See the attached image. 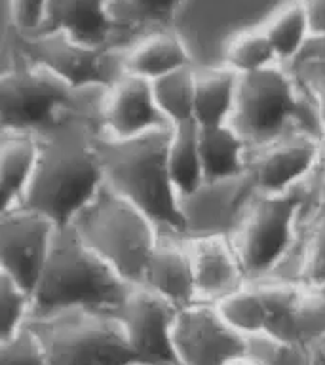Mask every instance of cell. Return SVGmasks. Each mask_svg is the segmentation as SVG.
<instances>
[{
  "mask_svg": "<svg viewBox=\"0 0 325 365\" xmlns=\"http://www.w3.org/2000/svg\"><path fill=\"white\" fill-rule=\"evenodd\" d=\"M71 227L130 285L141 284L148 257L162 234L150 217L107 185Z\"/></svg>",
  "mask_w": 325,
  "mask_h": 365,
  "instance_id": "6",
  "label": "cell"
},
{
  "mask_svg": "<svg viewBox=\"0 0 325 365\" xmlns=\"http://www.w3.org/2000/svg\"><path fill=\"white\" fill-rule=\"evenodd\" d=\"M50 0H8V27L17 34L38 33Z\"/></svg>",
  "mask_w": 325,
  "mask_h": 365,
  "instance_id": "35",
  "label": "cell"
},
{
  "mask_svg": "<svg viewBox=\"0 0 325 365\" xmlns=\"http://www.w3.org/2000/svg\"><path fill=\"white\" fill-rule=\"evenodd\" d=\"M171 128L135 139H99L105 182L154 221L162 234L187 236L181 196L167 168Z\"/></svg>",
  "mask_w": 325,
  "mask_h": 365,
  "instance_id": "2",
  "label": "cell"
},
{
  "mask_svg": "<svg viewBox=\"0 0 325 365\" xmlns=\"http://www.w3.org/2000/svg\"><path fill=\"white\" fill-rule=\"evenodd\" d=\"M38 33H63L96 48H122L108 0H50Z\"/></svg>",
  "mask_w": 325,
  "mask_h": 365,
  "instance_id": "17",
  "label": "cell"
},
{
  "mask_svg": "<svg viewBox=\"0 0 325 365\" xmlns=\"http://www.w3.org/2000/svg\"><path fill=\"white\" fill-rule=\"evenodd\" d=\"M314 179V177H312ZM312 202V181L284 194H257L232 242L249 282L272 278L301 244Z\"/></svg>",
  "mask_w": 325,
  "mask_h": 365,
  "instance_id": "5",
  "label": "cell"
},
{
  "mask_svg": "<svg viewBox=\"0 0 325 365\" xmlns=\"http://www.w3.org/2000/svg\"><path fill=\"white\" fill-rule=\"evenodd\" d=\"M222 65L239 76H249L276 65H282L262 27L247 29L234 34L222 50Z\"/></svg>",
  "mask_w": 325,
  "mask_h": 365,
  "instance_id": "25",
  "label": "cell"
},
{
  "mask_svg": "<svg viewBox=\"0 0 325 365\" xmlns=\"http://www.w3.org/2000/svg\"><path fill=\"white\" fill-rule=\"evenodd\" d=\"M247 352L261 365H314L310 348L268 333L249 336Z\"/></svg>",
  "mask_w": 325,
  "mask_h": 365,
  "instance_id": "31",
  "label": "cell"
},
{
  "mask_svg": "<svg viewBox=\"0 0 325 365\" xmlns=\"http://www.w3.org/2000/svg\"><path fill=\"white\" fill-rule=\"evenodd\" d=\"M200 153L205 181H228L244 177L251 147L232 124L200 128Z\"/></svg>",
  "mask_w": 325,
  "mask_h": 365,
  "instance_id": "22",
  "label": "cell"
},
{
  "mask_svg": "<svg viewBox=\"0 0 325 365\" xmlns=\"http://www.w3.org/2000/svg\"><path fill=\"white\" fill-rule=\"evenodd\" d=\"M101 93L38 135V170L25 205L48 215L59 228L71 227L107 185L99 153Z\"/></svg>",
  "mask_w": 325,
  "mask_h": 365,
  "instance_id": "1",
  "label": "cell"
},
{
  "mask_svg": "<svg viewBox=\"0 0 325 365\" xmlns=\"http://www.w3.org/2000/svg\"><path fill=\"white\" fill-rule=\"evenodd\" d=\"M319 291H321V293H324V295H325V285H321V287H319Z\"/></svg>",
  "mask_w": 325,
  "mask_h": 365,
  "instance_id": "41",
  "label": "cell"
},
{
  "mask_svg": "<svg viewBox=\"0 0 325 365\" xmlns=\"http://www.w3.org/2000/svg\"><path fill=\"white\" fill-rule=\"evenodd\" d=\"M324 154V137L295 133L251 148L245 175L257 194H284L312 181Z\"/></svg>",
  "mask_w": 325,
  "mask_h": 365,
  "instance_id": "11",
  "label": "cell"
},
{
  "mask_svg": "<svg viewBox=\"0 0 325 365\" xmlns=\"http://www.w3.org/2000/svg\"><path fill=\"white\" fill-rule=\"evenodd\" d=\"M295 259L296 276L304 287L325 285V211L304 222Z\"/></svg>",
  "mask_w": 325,
  "mask_h": 365,
  "instance_id": "29",
  "label": "cell"
},
{
  "mask_svg": "<svg viewBox=\"0 0 325 365\" xmlns=\"http://www.w3.org/2000/svg\"><path fill=\"white\" fill-rule=\"evenodd\" d=\"M261 27L264 29L279 63L285 67L295 65L314 38L302 0H289L274 11Z\"/></svg>",
  "mask_w": 325,
  "mask_h": 365,
  "instance_id": "23",
  "label": "cell"
},
{
  "mask_svg": "<svg viewBox=\"0 0 325 365\" xmlns=\"http://www.w3.org/2000/svg\"><path fill=\"white\" fill-rule=\"evenodd\" d=\"M29 325L50 365H128L137 359L116 310L67 308L34 316Z\"/></svg>",
  "mask_w": 325,
  "mask_h": 365,
  "instance_id": "8",
  "label": "cell"
},
{
  "mask_svg": "<svg viewBox=\"0 0 325 365\" xmlns=\"http://www.w3.org/2000/svg\"><path fill=\"white\" fill-rule=\"evenodd\" d=\"M215 307L228 325L245 339L267 333V307L255 282H247Z\"/></svg>",
  "mask_w": 325,
  "mask_h": 365,
  "instance_id": "28",
  "label": "cell"
},
{
  "mask_svg": "<svg viewBox=\"0 0 325 365\" xmlns=\"http://www.w3.org/2000/svg\"><path fill=\"white\" fill-rule=\"evenodd\" d=\"M187 245L192 257L196 302L219 304L249 282L230 236H187Z\"/></svg>",
  "mask_w": 325,
  "mask_h": 365,
  "instance_id": "16",
  "label": "cell"
},
{
  "mask_svg": "<svg viewBox=\"0 0 325 365\" xmlns=\"http://www.w3.org/2000/svg\"><path fill=\"white\" fill-rule=\"evenodd\" d=\"M232 125L251 148L295 133L325 137L301 82L285 65L242 76Z\"/></svg>",
  "mask_w": 325,
  "mask_h": 365,
  "instance_id": "4",
  "label": "cell"
},
{
  "mask_svg": "<svg viewBox=\"0 0 325 365\" xmlns=\"http://www.w3.org/2000/svg\"><path fill=\"white\" fill-rule=\"evenodd\" d=\"M242 76L227 65L196 67V101L194 122L198 128H217L232 124L238 107Z\"/></svg>",
  "mask_w": 325,
  "mask_h": 365,
  "instance_id": "21",
  "label": "cell"
},
{
  "mask_svg": "<svg viewBox=\"0 0 325 365\" xmlns=\"http://www.w3.org/2000/svg\"><path fill=\"white\" fill-rule=\"evenodd\" d=\"M8 48L80 91L107 90L124 74L120 48H96L63 33L17 34L10 31Z\"/></svg>",
  "mask_w": 325,
  "mask_h": 365,
  "instance_id": "9",
  "label": "cell"
},
{
  "mask_svg": "<svg viewBox=\"0 0 325 365\" xmlns=\"http://www.w3.org/2000/svg\"><path fill=\"white\" fill-rule=\"evenodd\" d=\"M120 61L124 74L148 82H156L167 74L196 65L187 44L170 29L135 36L130 44L120 48Z\"/></svg>",
  "mask_w": 325,
  "mask_h": 365,
  "instance_id": "19",
  "label": "cell"
},
{
  "mask_svg": "<svg viewBox=\"0 0 325 365\" xmlns=\"http://www.w3.org/2000/svg\"><path fill=\"white\" fill-rule=\"evenodd\" d=\"M130 287L73 227L59 228L50 259L33 293L34 316L67 308L118 310Z\"/></svg>",
  "mask_w": 325,
  "mask_h": 365,
  "instance_id": "3",
  "label": "cell"
},
{
  "mask_svg": "<svg viewBox=\"0 0 325 365\" xmlns=\"http://www.w3.org/2000/svg\"><path fill=\"white\" fill-rule=\"evenodd\" d=\"M128 365H175V364H154V361H141V359H135Z\"/></svg>",
  "mask_w": 325,
  "mask_h": 365,
  "instance_id": "40",
  "label": "cell"
},
{
  "mask_svg": "<svg viewBox=\"0 0 325 365\" xmlns=\"http://www.w3.org/2000/svg\"><path fill=\"white\" fill-rule=\"evenodd\" d=\"M0 76V131L42 135L103 90L80 91L10 50Z\"/></svg>",
  "mask_w": 325,
  "mask_h": 365,
  "instance_id": "7",
  "label": "cell"
},
{
  "mask_svg": "<svg viewBox=\"0 0 325 365\" xmlns=\"http://www.w3.org/2000/svg\"><path fill=\"white\" fill-rule=\"evenodd\" d=\"M59 225L21 205L0 213V272L34 293L56 244Z\"/></svg>",
  "mask_w": 325,
  "mask_h": 365,
  "instance_id": "10",
  "label": "cell"
},
{
  "mask_svg": "<svg viewBox=\"0 0 325 365\" xmlns=\"http://www.w3.org/2000/svg\"><path fill=\"white\" fill-rule=\"evenodd\" d=\"M0 307H2V329L0 339L10 336L31 324L34 316V297L16 279L0 272Z\"/></svg>",
  "mask_w": 325,
  "mask_h": 365,
  "instance_id": "30",
  "label": "cell"
},
{
  "mask_svg": "<svg viewBox=\"0 0 325 365\" xmlns=\"http://www.w3.org/2000/svg\"><path fill=\"white\" fill-rule=\"evenodd\" d=\"M291 71L301 82L325 131V56H302Z\"/></svg>",
  "mask_w": 325,
  "mask_h": 365,
  "instance_id": "34",
  "label": "cell"
},
{
  "mask_svg": "<svg viewBox=\"0 0 325 365\" xmlns=\"http://www.w3.org/2000/svg\"><path fill=\"white\" fill-rule=\"evenodd\" d=\"M167 168L181 200L196 192L205 182L200 153V128L196 122L171 128L167 143Z\"/></svg>",
  "mask_w": 325,
  "mask_h": 365,
  "instance_id": "24",
  "label": "cell"
},
{
  "mask_svg": "<svg viewBox=\"0 0 325 365\" xmlns=\"http://www.w3.org/2000/svg\"><path fill=\"white\" fill-rule=\"evenodd\" d=\"M40 162V137L25 131H0L2 211L25 205Z\"/></svg>",
  "mask_w": 325,
  "mask_h": 365,
  "instance_id": "20",
  "label": "cell"
},
{
  "mask_svg": "<svg viewBox=\"0 0 325 365\" xmlns=\"http://www.w3.org/2000/svg\"><path fill=\"white\" fill-rule=\"evenodd\" d=\"M225 365H261L259 361H257L253 356H251L247 350L242 354H238V356H234V358H230Z\"/></svg>",
  "mask_w": 325,
  "mask_h": 365,
  "instance_id": "37",
  "label": "cell"
},
{
  "mask_svg": "<svg viewBox=\"0 0 325 365\" xmlns=\"http://www.w3.org/2000/svg\"><path fill=\"white\" fill-rule=\"evenodd\" d=\"M196 67H187L153 82L154 99L165 122L173 125L194 122L196 101Z\"/></svg>",
  "mask_w": 325,
  "mask_h": 365,
  "instance_id": "26",
  "label": "cell"
},
{
  "mask_svg": "<svg viewBox=\"0 0 325 365\" xmlns=\"http://www.w3.org/2000/svg\"><path fill=\"white\" fill-rule=\"evenodd\" d=\"M173 350L179 365H225L247 350V339L228 325L215 304L194 302L179 308Z\"/></svg>",
  "mask_w": 325,
  "mask_h": 365,
  "instance_id": "12",
  "label": "cell"
},
{
  "mask_svg": "<svg viewBox=\"0 0 325 365\" xmlns=\"http://www.w3.org/2000/svg\"><path fill=\"white\" fill-rule=\"evenodd\" d=\"M139 285L153 289L177 308L196 302V282L187 236L160 234Z\"/></svg>",
  "mask_w": 325,
  "mask_h": 365,
  "instance_id": "18",
  "label": "cell"
},
{
  "mask_svg": "<svg viewBox=\"0 0 325 365\" xmlns=\"http://www.w3.org/2000/svg\"><path fill=\"white\" fill-rule=\"evenodd\" d=\"M314 38H325V0H302Z\"/></svg>",
  "mask_w": 325,
  "mask_h": 365,
  "instance_id": "36",
  "label": "cell"
},
{
  "mask_svg": "<svg viewBox=\"0 0 325 365\" xmlns=\"http://www.w3.org/2000/svg\"><path fill=\"white\" fill-rule=\"evenodd\" d=\"M304 56H325V38H312Z\"/></svg>",
  "mask_w": 325,
  "mask_h": 365,
  "instance_id": "38",
  "label": "cell"
},
{
  "mask_svg": "<svg viewBox=\"0 0 325 365\" xmlns=\"http://www.w3.org/2000/svg\"><path fill=\"white\" fill-rule=\"evenodd\" d=\"M182 0H108L120 34L167 29Z\"/></svg>",
  "mask_w": 325,
  "mask_h": 365,
  "instance_id": "27",
  "label": "cell"
},
{
  "mask_svg": "<svg viewBox=\"0 0 325 365\" xmlns=\"http://www.w3.org/2000/svg\"><path fill=\"white\" fill-rule=\"evenodd\" d=\"M310 352H312L314 365H325V339H321L316 346L310 348Z\"/></svg>",
  "mask_w": 325,
  "mask_h": 365,
  "instance_id": "39",
  "label": "cell"
},
{
  "mask_svg": "<svg viewBox=\"0 0 325 365\" xmlns=\"http://www.w3.org/2000/svg\"><path fill=\"white\" fill-rule=\"evenodd\" d=\"M0 365H50L44 344L31 325L0 339Z\"/></svg>",
  "mask_w": 325,
  "mask_h": 365,
  "instance_id": "33",
  "label": "cell"
},
{
  "mask_svg": "<svg viewBox=\"0 0 325 365\" xmlns=\"http://www.w3.org/2000/svg\"><path fill=\"white\" fill-rule=\"evenodd\" d=\"M257 192L247 175L228 181H205L181 200L187 236H230L236 232Z\"/></svg>",
  "mask_w": 325,
  "mask_h": 365,
  "instance_id": "15",
  "label": "cell"
},
{
  "mask_svg": "<svg viewBox=\"0 0 325 365\" xmlns=\"http://www.w3.org/2000/svg\"><path fill=\"white\" fill-rule=\"evenodd\" d=\"M116 314L137 359L179 365L173 350L179 308L173 302L145 285H131Z\"/></svg>",
  "mask_w": 325,
  "mask_h": 365,
  "instance_id": "13",
  "label": "cell"
},
{
  "mask_svg": "<svg viewBox=\"0 0 325 365\" xmlns=\"http://www.w3.org/2000/svg\"><path fill=\"white\" fill-rule=\"evenodd\" d=\"M99 120L101 135L116 141L171 128L154 99L153 82L131 74H122L107 90H103Z\"/></svg>",
  "mask_w": 325,
  "mask_h": 365,
  "instance_id": "14",
  "label": "cell"
},
{
  "mask_svg": "<svg viewBox=\"0 0 325 365\" xmlns=\"http://www.w3.org/2000/svg\"><path fill=\"white\" fill-rule=\"evenodd\" d=\"M321 339H325V295L319 289L304 287L293 319V341L312 348Z\"/></svg>",
  "mask_w": 325,
  "mask_h": 365,
  "instance_id": "32",
  "label": "cell"
}]
</instances>
